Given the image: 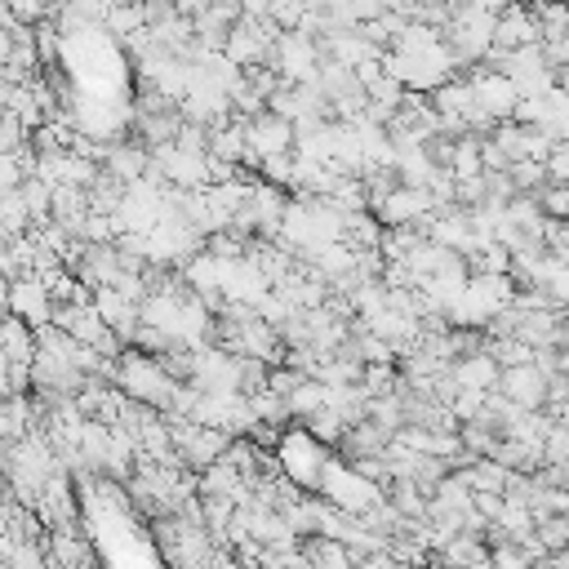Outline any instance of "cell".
Masks as SVG:
<instances>
[{
	"instance_id": "6da1fadb",
	"label": "cell",
	"mask_w": 569,
	"mask_h": 569,
	"mask_svg": "<svg viewBox=\"0 0 569 569\" xmlns=\"http://www.w3.org/2000/svg\"><path fill=\"white\" fill-rule=\"evenodd\" d=\"M107 382H116V391H120L124 400L147 405V409H156V413H169V409H173V396H178V378H173L156 356H142L138 347L116 356Z\"/></svg>"
},
{
	"instance_id": "7a4b0ae2",
	"label": "cell",
	"mask_w": 569,
	"mask_h": 569,
	"mask_svg": "<svg viewBox=\"0 0 569 569\" xmlns=\"http://www.w3.org/2000/svg\"><path fill=\"white\" fill-rule=\"evenodd\" d=\"M516 302V280L511 276H498V271H476L467 276L458 302L445 311L458 329H485L493 316H502L507 307Z\"/></svg>"
},
{
	"instance_id": "3957f363",
	"label": "cell",
	"mask_w": 569,
	"mask_h": 569,
	"mask_svg": "<svg viewBox=\"0 0 569 569\" xmlns=\"http://www.w3.org/2000/svg\"><path fill=\"white\" fill-rule=\"evenodd\" d=\"M276 458H280V471L293 489H307L316 493L320 489V476H325V462L333 458L307 427H289L280 431V445H276Z\"/></svg>"
},
{
	"instance_id": "277c9868",
	"label": "cell",
	"mask_w": 569,
	"mask_h": 569,
	"mask_svg": "<svg viewBox=\"0 0 569 569\" xmlns=\"http://www.w3.org/2000/svg\"><path fill=\"white\" fill-rule=\"evenodd\" d=\"M382 485H373V480H365L351 462H342V458H329L325 462V476H320V489H316V498H325L333 511H347V516H365L369 507H378L382 502Z\"/></svg>"
},
{
	"instance_id": "5b68a950",
	"label": "cell",
	"mask_w": 569,
	"mask_h": 569,
	"mask_svg": "<svg viewBox=\"0 0 569 569\" xmlns=\"http://www.w3.org/2000/svg\"><path fill=\"white\" fill-rule=\"evenodd\" d=\"M271 53H276L280 84H311L320 76V44L307 31H280Z\"/></svg>"
},
{
	"instance_id": "8992f818",
	"label": "cell",
	"mask_w": 569,
	"mask_h": 569,
	"mask_svg": "<svg viewBox=\"0 0 569 569\" xmlns=\"http://www.w3.org/2000/svg\"><path fill=\"white\" fill-rule=\"evenodd\" d=\"M9 316H18L22 325H31L36 333L53 325V298H49V289H44L40 276L22 271V276L9 280Z\"/></svg>"
},
{
	"instance_id": "52a82bcc",
	"label": "cell",
	"mask_w": 569,
	"mask_h": 569,
	"mask_svg": "<svg viewBox=\"0 0 569 569\" xmlns=\"http://www.w3.org/2000/svg\"><path fill=\"white\" fill-rule=\"evenodd\" d=\"M373 213H378V222H387L391 231H396V227H418L422 218L436 213V200H431V191H422V187L396 182V187L373 204Z\"/></svg>"
},
{
	"instance_id": "ba28073f",
	"label": "cell",
	"mask_w": 569,
	"mask_h": 569,
	"mask_svg": "<svg viewBox=\"0 0 569 569\" xmlns=\"http://www.w3.org/2000/svg\"><path fill=\"white\" fill-rule=\"evenodd\" d=\"M547 387H551V373H547V369L533 360V365L502 369L493 391H498L502 400H511L516 409H529V413H533V409H542V405H547Z\"/></svg>"
},
{
	"instance_id": "9c48e42d",
	"label": "cell",
	"mask_w": 569,
	"mask_h": 569,
	"mask_svg": "<svg viewBox=\"0 0 569 569\" xmlns=\"http://www.w3.org/2000/svg\"><path fill=\"white\" fill-rule=\"evenodd\" d=\"M467 84H471L476 111H480L489 124H502V120H511V111H516L520 93H516V84H511L502 71H476V76H467Z\"/></svg>"
},
{
	"instance_id": "30bf717a",
	"label": "cell",
	"mask_w": 569,
	"mask_h": 569,
	"mask_svg": "<svg viewBox=\"0 0 569 569\" xmlns=\"http://www.w3.org/2000/svg\"><path fill=\"white\" fill-rule=\"evenodd\" d=\"M244 142H249V156L262 164V160H271V156H289L293 151V124L289 120H280V116H253V120H244Z\"/></svg>"
},
{
	"instance_id": "8fae6325",
	"label": "cell",
	"mask_w": 569,
	"mask_h": 569,
	"mask_svg": "<svg viewBox=\"0 0 569 569\" xmlns=\"http://www.w3.org/2000/svg\"><path fill=\"white\" fill-rule=\"evenodd\" d=\"M498 360L489 356V351H471V356H462L458 365H453V387L458 391H493L498 387Z\"/></svg>"
},
{
	"instance_id": "7c38bea8",
	"label": "cell",
	"mask_w": 569,
	"mask_h": 569,
	"mask_svg": "<svg viewBox=\"0 0 569 569\" xmlns=\"http://www.w3.org/2000/svg\"><path fill=\"white\" fill-rule=\"evenodd\" d=\"M107 178L111 182H120V187H129V182H138L142 173H147V151L142 147H107Z\"/></svg>"
},
{
	"instance_id": "4fadbf2b",
	"label": "cell",
	"mask_w": 569,
	"mask_h": 569,
	"mask_svg": "<svg viewBox=\"0 0 569 569\" xmlns=\"http://www.w3.org/2000/svg\"><path fill=\"white\" fill-rule=\"evenodd\" d=\"M27 231H31V213H27L22 196H18V191L0 196V240H18V236H27Z\"/></svg>"
},
{
	"instance_id": "5bb4252c",
	"label": "cell",
	"mask_w": 569,
	"mask_h": 569,
	"mask_svg": "<svg viewBox=\"0 0 569 569\" xmlns=\"http://www.w3.org/2000/svg\"><path fill=\"white\" fill-rule=\"evenodd\" d=\"M533 525H538V547H547V551L569 547V516H538Z\"/></svg>"
},
{
	"instance_id": "9a60e30c",
	"label": "cell",
	"mask_w": 569,
	"mask_h": 569,
	"mask_svg": "<svg viewBox=\"0 0 569 569\" xmlns=\"http://www.w3.org/2000/svg\"><path fill=\"white\" fill-rule=\"evenodd\" d=\"M467 4H471V9H480V13H493V18L507 9V0H467Z\"/></svg>"
},
{
	"instance_id": "2e32d148",
	"label": "cell",
	"mask_w": 569,
	"mask_h": 569,
	"mask_svg": "<svg viewBox=\"0 0 569 569\" xmlns=\"http://www.w3.org/2000/svg\"><path fill=\"white\" fill-rule=\"evenodd\" d=\"M4 316H9V280L0 276V320H4Z\"/></svg>"
},
{
	"instance_id": "e0dca14e",
	"label": "cell",
	"mask_w": 569,
	"mask_h": 569,
	"mask_svg": "<svg viewBox=\"0 0 569 569\" xmlns=\"http://www.w3.org/2000/svg\"><path fill=\"white\" fill-rule=\"evenodd\" d=\"M556 369H560V373H565V378H569V347H565V351H560V360H556Z\"/></svg>"
},
{
	"instance_id": "ac0fdd59",
	"label": "cell",
	"mask_w": 569,
	"mask_h": 569,
	"mask_svg": "<svg viewBox=\"0 0 569 569\" xmlns=\"http://www.w3.org/2000/svg\"><path fill=\"white\" fill-rule=\"evenodd\" d=\"M560 427H569V396L560 400Z\"/></svg>"
}]
</instances>
